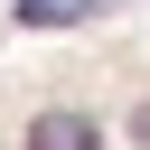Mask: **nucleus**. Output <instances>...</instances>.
I'll use <instances>...</instances> for the list:
<instances>
[{"instance_id":"obj_1","label":"nucleus","mask_w":150,"mask_h":150,"mask_svg":"<svg viewBox=\"0 0 150 150\" xmlns=\"http://www.w3.org/2000/svg\"><path fill=\"white\" fill-rule=\"evenodd\" d=\"M28 150H103V122L94 112H38L28 122Z\"/></svg>"}]
</instances>
